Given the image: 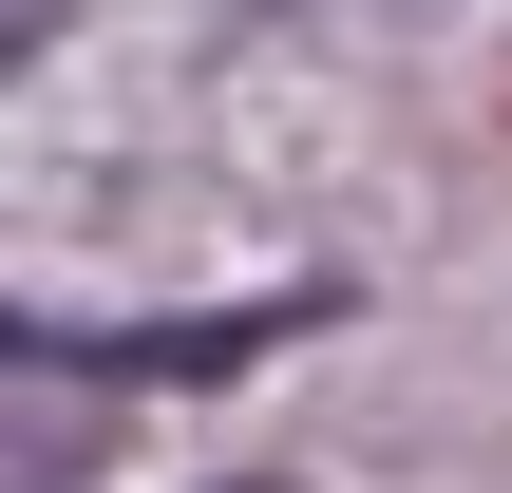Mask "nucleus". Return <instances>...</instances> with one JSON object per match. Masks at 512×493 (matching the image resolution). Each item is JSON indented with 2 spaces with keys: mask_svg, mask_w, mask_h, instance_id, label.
Instances as JSON below:
<instances>
[{
  "mask_svg": "<svg viewBox=\"0 0 512 493\" xmlns=\"http://www.w3.org/2000/svg\"><path fill=\"white\" fill-rule=\"evenodd\" d=\"M0 493H95V437L76 418H0Z\"/></svg>",
  "mask_w": 512,
  "mask_h": 493,
  "instance_id": "f257e3e1",
  "label": "nucleus"
},
{
  "mask_svg": "<svg viewBox=\"0 0 512 493\" xmlns=\"http://www.w3.org/2000/svg\"><path fill=\"white\" fill-rule=\"evenodd\" d=\"M38 38H57V0H0V76H19V57H38Z\"/></svg>",
  "mask_w": 512,
  "mask_h": 493,
  "instance_id": "f03ea898",
  "label": "nucleus"
}]
</instances>
